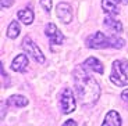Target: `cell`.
<instances>
[{"mask_svg": "<svg viewBox=\"0 0 128 126\" xmlns=\"http://www.w3.org/2000/svg\"><path fill=\"white\" fill-rule=\"evenodd\" d=\"M74 82L77 97L82 105H92L99 100L100 86L95 79L89 75L84 65L75 68L74 71Z\"/></svg>", "mask_w": 128, "mask_h": 126, "instance_id": "1", "label": "cell"}, {"mask_svg": "<svg viewBox=\"0 0 128 126\" xmlns=\"http://www.w3.org/2000/svg\"><path fill=\"white\" fill-rule=\"evenodd\" d=\"M125 42L122 39H118L116 35L107 36L103 32H95L86 39V44L90 49H121Z\"/></svg>", "mask_w": 128, "mask_h": 126, "instance_id": "2", "label": "cell"}, {"mask_svg": "<svg viewBox=\"0 0 128 126\" xmlns=\"http://www.w3.org/2000/svg\"><path fill=\"white\" fill-rule=\"evenodd\" d=\"M110 80L116 86H127L128 85V61L127 60H116L112 65Z\"/></svg>", "mask_w": 128, "mask_h": 126, "instance_id": "3", "label": "cell"}, {"mask_svg": "<svg viewBox=\"0 0 128 126\" xmlns=\"http://www.w3.org/2000/svg\"><path fill=\"white\" fill-rule=\"evenodd\" d=\"M60 105H61V112L63 114H71L72 111H75L77 103H75V98L72 96L71 89L67 87L63 90L61 98H60Z\"/></svg>", "mask_w": 128, "mask_h": 126, "instance_id": "4", "label": "cell"}, {"mask_svg": "<svg viewBox=\"0 0 128 126\" xmlns=\"http://www.w3.org/2000/svg\"><path fill=\"white\" fill-rule=\"evenodd\" d=\"M22 47H24V50H25L32 58H35L38 63H40V64L45 63V56H43V53H42L40 49L38 47V44L34 43V40H32L29 36H26L22 40Z\"/></svg>", "mask_w": 128, "mask_h": 126, "instance_id": "5", "label": "cell"}, {"mask_svg": "<svg viewBox=\"0 0 128 126\" xmlns=\"http://www.w3.org/2000/svg\"><path fill=\"white\" fill-rule=\"evenodd\" d=\"M45 33L46 36L50 40V44H61L64 42V35L60 32V29L53 24V22H49L45 28Z\"/></svg>", "mask_w": 128, "mask_h": 126, "instance_id": "6", "label": "cell"}, {"mask_svg": "<svg viewBox=\"0 0 128 126\" xmlns=\"http://www.w3.org/2000/svg\"><path fill=\"white\" fill-rule=\"evenodd\" d=\"M56 14L63 24H70L72 19V10H71V6L67 3H58L56 7Z\"/></svg>", "mask_w": 128, "mask_h": 126, "instance_id": "7", "label": "cell"}, {"mask_svg": "<svg viewBox=\"0 0 128 126\" xmlns=\"http://www.w3.org/2000/svg\"><path fill=\"white\" fill-rule=\"evenodd\" d=\"M104 26L107 31L112 32L113 35H118V33L122 32V24L113 14H107L104 17Z\"/></svg>", "mask_w": 128, "mask_h": 126, "instance_id": "8", "label": "cell"}, {"mask_svg": "<svg viewBox=\"0 0 128 126\" xmlns=\"http://www.w3.org/2000/svg\"><path fill=\"white\" fill-rule=\"evenodd\" d=\"M82 65H84V68H85L86 71H93V72L100 73V75L104 72L102 63H100L98 58H95V57H89V58H86V60H85V63H84Z\"/></svg>", "mask_w": 128, "mask_h": 126, "instance_id": "9", "label": "cell"}, {"mask_svg": "<svg viewBox=\"0 0 128 126\" xmlns=\"http://www.w3.org/2000/svg\"><path fill=\"white\" fill-rule=\"evenodd\" d=\"M28 66V58L25 54H18L11 63V69L16 72H24Z\"/></svg>", "mask_w": 128, "mask_h": 126, "instance_id": "10", "label": "cell"}, {"mask_svg": "<svg viewBox=\"0 0 128 126\" xmlns=\"http://www.w3.org/2000/svg\"><path fill=\"white\" fill-rule=\"evenodd\" d=\"M102 126H121V117L117 111H109L106 114L104 122Z\"/></svg>", "mask_w": 128, "mask_h": 126, "instance_id": "11", "label": "cell"}, {"mask_svg": "<svg viewBox=\"0 0 128 126\" xmlns=\"http://www.w3.org/2000/svg\"><path fill=\"white\" fill-rule=\"evenodd\" d=\"M17 17H18L20 21H22L25 25H31L32 22H34V11H32L29 7L20 10L18 13H17Z\"/></svg>", "mask_w": 128, "mask_h": 126, "instance_id": "12", "label": "cell"}, {"mask_svg": "<svg viewBox=\"0 0 128 126\" xmlns=\"http://www.w3.org/2000/svg\"><path fill=\"white\" fill-rule=\"evenodd\" d=\"M7 104H8L10 107H25V105H28V100H26L24 96L14 94L7 100Z\"/></svg>", "mask_w": 128, "mask_h": 126, "instance_id": "13", "label": "cell"}, {"mask_svg": "<svg viewBox=\"0 0 128 126\" xmlns=\"http://www.w3.org/2000/svg\"><path fill=\"white\" fill-rule=\"evenodd\" d=\"M102 8L104 10L107 14H118V6L114 0H102Z\"/></svg>", "mask_w": 128, "mask_h": 126, "instance_id": "14", "label": "cell"}, {"mask_svg": "<svg viewBox=\"0 0 128 126\" xmlns=\"http://www.w3.org/2000/svg\"><path fill=\"white\" fill-rule=\"evenodd\" d=\"M7 35L11 39H16L20 35V24L17 21H11V24L8 25V29H7Z\"/></svg>", "mask_w": 128, "mask_h": 126, "instance_id": "15", "label": "cell"}, {"mask_svg": "<svg viewBox=\"0 0 128 126\" xmlns=\"http://www.w3.org/2000/svg\"><path fill=\"white\" fill-rule=\"evenodd\" d=\"M40 6L45 8V11L50 13V10H52V0H40Z\"/></svg>", "mask_w": 128, "mask_h": 126, "instance_id": "16", "label": "cell"}, {"mask_svg": "<svg viewBox=\"0 0 128 126\" xmlns=\"http://www.w3.org/2000/svg\"><path fill=\"white\" fill-rule=\"evenodd\" d=\"M13 3H14V0H0V4H2L3 8H7V7L13 6Z\"/></svg>", "mask_w": 128, "mask_h": 126, "instance_id": "17", "label": "cell"}, {"mask_svg": "<svg viewBox=\"0 0 128 126\" xmlns=\"http://www.w3.org/2000/svg\"><path fill=\"white\" fill-rule=\"evenodd\" d=\"M121 98L124 100V103L127 104V107H128V89H125V90L121 93Z\"/></svg>", "mask_w": 128, "mask_h": 126, "instance_id": "18", "label": "cell"}, {"mask_svg": "<svg viewBox=\"0 0 128 126\" xmlns=\"http://www.w3.org/2000/svg\"><path fill=\"white\" fill-rule=\"evenodd\" d=\"M63 126H77V122H75V121H72V119H68L67 122H64Z\"/></svg>", "mask_w": 128, "mask_h": 126, "instance_id": "19", "label": "cell"}, {"mask_svg": "<svg viewBox=\"0 0 128 126\" xmlns=\"http://www.w3.org/2000/svg\"><path fill=\"white\" fill-rule=\"evenodd\" d=\"M120 4H128V0H117Z\"/></svg>", "mask_w": 128, "mask_h": 126, "instance_id": "20", "label": "cell"}]
</instances>
